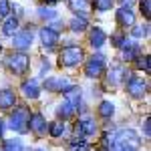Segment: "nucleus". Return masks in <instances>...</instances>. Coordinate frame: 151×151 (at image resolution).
<instances>
[{
	"mask_svg": "<svg viewBox=\"0 0 151 151\" xmlns=\"http://www.w3.org/2000/svg\"><path fill=\"white\" fill-rule=\"evenodd\" d=\"M83 48L79 47H67L60 50V57H58V63L63 65V67H75V65H79L83 60Z\"/></svg>",
	"mask_w": 151,
	"mask_h": 151,
	"instance_id": "nucleus-1",
	"label": "nucleus"
},
{
	"mask_svg": "<svg viewBox=\"0 0 151 151\" xmlns=\"http://www.w3.org/2000/svg\"><path fill=\"white\" fill-rule=\"evenodd\" d=\"M28 119H30V113H28V109L26 107H18L10 117V129L12 131H18V133H24V131H28Z\"/></svg>",
	"mask_w": 151,
	"mask_h": 151,
	"instance_id": "nucleus-2",
	"label": "nucleus"
},
{
	"mask_svg": "<svg viewBox=\"0 0 151 151\" xmlns=\"http://www.w3.org/2000/svg\"><path fill=\"white\" fill-rule=\"evenodd\" d=\"M117 145H121V147H125V149H131L135 151L137 147H139V135L133 131V129H125V131H121L119 135H117Z\"/></svg>",
	"mask_w": 151,
	"mask_h": 151,
	"instance_id": "nucleus-3",
	"label": "nucleus"
},
{
	"mask_svg": "<svg viewBox=\"0 0 151 151\" xmlns=\"http://www.w3.org/2000/svg\"><path fill=\"white\" fill-rule=\"evenodd\" d=\"M6 65H8V69H10V70L18 73V75H24V73L28 70V57L22 55V52H14V55L8 57Z\"/></svg>",
	"mask_w": 151,
	"mask_h": 151,
	"instance_id": "nucleus-4",
	"label": "nucleus"
},
{
	"mask_svg": "<svg viewBox=\"0 0 151 151\" xmlns=\"http://www.w3.org/2000/svg\"><path fill=\"white\" fill-rule=\"evenodd\" d=\"M103 69H105V58L101 57V55H95V57L89 58V63H87V67H85V73H87V77L97 79V77L103 75Z\"/></svg>",
	"mask_w": 151,
	"mask_h": 151,
	"instance_id": "nucleus-5",
	"label": "nucleus"
},
{
	"mask_svg": "<svg viewBox=\"0 0 151 151\" xmlns=\"http://www.w3.org/2000/svg\"><path fill=\"white\" fill-rule=\"evenodd\" d=\"M127 91L131 97H143L145 91H147V83L139 79V77H131L127 83Z\"/></svg>",
	"mask_w": 151,
	"mask_h": 151,
	"instance_id": "nucleus-6",
	"label": "nucleus"
},
{
	"mask_svg": "<svg viewBox=\"0 0 151 151\" xmlns=\"http://www.w3.org/2000/svg\"><path fill=\"white\" fill-rule=\"evenodd\" d=\"M117 20H119L121 26H133V22H135V14L131 12L129 6H121V8L117 10Z\"/></svg>",
	"mask_w": 151,
	"mask_h": 151,
	"instance_id": "nucleus-7",
	"label": "nucleus"
},
{
	"mask_svg": "<svg viewBox=\"0 0 151 151\" xmlns=\"http://www.w3.org/2000/svg\"><path fill=\"white\" fill-rule=\"evenodd\" d=\"M12 45L16 48H28L32 45V32L30 30H22V32H16L14 35V40H12Z\"/></svg>",
	"mask_w": 151,
	"mask_h": 151,
	"instance_id": "nucleus-8",
	"label": "nucleus"
},
{
	"mask_svg": "<svg viewBox=\"0 0 151 151\" xmlns=\"http://www.w3.org/2000/svg\"><path fill=\"white\" fill-rule=\"evenodd\" d=\"M125 69H123V65H113L111 69H109V75H107V81L109 85H119V83L125 79Z\"/></svg>",
	"mask_w": 151,
	"mask_h": 151,
	"instance_id": "nucleus-9",
	"label": "nucleus"
},
{
	"mask_svg": "<svg viewBox=\"0 0 151 151\" xmlns=\"http://www.w3.org/2000/svg\"><path fill=\"white\" fill-rule=\"evenodd\" d=\"M45 87H47V91H65V89H69L70 85L63 77H50V79L45 81Z\"/></svg>",
	"mask_w": 151,
	"mask_h": 151,
	"instance_id": "nucleus-10",
	"label": "nucleus"
},
{
	"mask_svg": "<svg viewBox=\"0 0 151 151\" xmlns=\"http://www.w3.org/2000/svg\"><path fill=\"white\" fill-rule=\"evenodd\" d=\"M28 123H30V129L35 131L36 135H45V131H47V123H45V117L40 115V113H35V115H30Z\"/></svg>",
	"mask_w": 151,
	"mask_h": 151,
	"instance_id": "nucleus-11",
	"label": "nucleus"
},
{
	"mask_svg": "<svg viewBox=\"0 0 151 151\" xmlns=\"http://www.w3.org/2000/svg\"><path fill=\"white\" fill-rule=\"evenodd\" d=\"M40 40H42V45L45 47H55L58 40V32L55 30V28H50V26H47V28H42L40 30Z\"/></svg>",
	"mask_w": 151,
	"mask_h": 151,
	"instance_id": "nucleus-12",
	"label": "nucleus"
},
{
	"mask_svg": "<svg viewBox=\"0 0 151 151\" xmlns=\"http://www.w3.org/2000/svg\"><path fill=\"white\" fill-rule=\"evenodd\" d=\"M79 101H81V89L69 87V89L65 91V103H69L73 109H77V107H79Z\"/></svg>",
	"mask_w": 151,
	"mask_h": 151,
	"instance_id": "nucleus-13",
	"label": "nucleus"
},
{
	"mask_svg": "<svg viewBox=\"0 0 151 151\" xmlns=\"http://www.w3.org/2000/svg\"><path fill=\"white\" fill-rule=\"evenodd\" d=\"M14 105H16V97L12 91H6V89L0 91V109H10Z\"/></svg>",
	"mask_w": 151,
	"mask_h": 151,
	"instance_id": "nucleus-14",
	"label": "nucleus"
},
{
	"mask_svg": "<svg viewBox=\"0 0 151 151\" xmlns=\"http://www.w3.org/2000/svg\"><path fill=\"white\" fill-rule=\"evenodd\" d=\"M95 129H97V125H95V121L93 119H81L79 121V127H77V131L81 133V135H93L95 133Z\"/></svg>",
	"mask_w": 151,
	"mask_h": 151,
	"instance_id": "nucleus-15",
	"label": "nucleus"
},
{
	"mask_svg": "<svg viewBox=\"0 0 151 151\" xmlns=\"http://www.w3.org/2000/svg\"><path fill=\"white\" fill-rule=\"evenodd\" d=\"M22 93L24 97H28V99H36L38 97V83L36 81H24L22 83Z\"/></svg>",
	"mask_w": 151,
	"mask_h": 151,
	"instance_id": "nucleus-16",
	"label": "nucleus"
},
{
	"mask_svg": "<svg viewBox=\"0 0 151 151\" xmlns=\"http://www.w3.org/2000/svg\"><path fill=\"white\" fill-rule=\"evenodd\" d=\"M105 40H107V35H105L99 26H95L93 32H91V45L99 48V47H103V45H105Z\"/></svg>",
	"mask_w": 151,
	"mask_h": 151,
	"instance_id": "nucleus-17",
	"label": "nucleus"
},
{
	"mask_svg": "<svg viewBox=\"0 0 151 151\" xmlns=\"http://www.w3.org/2000/svg\"><path fill=\"white\" fill-rule=\"evenodd\" d=\"M139 57V47L137 45H131V42H125V52H123V58L125 60H133V58Z\"/></svg>",
	"mask_w": 151,
	"mask_h": 151,
	"instance_id": "nucleus-18",
	"label": "nucleus"
},
{
	"mask_svg": "<svg viewBox=\"0 0 151 151\" xmlns=\"http://www.w3.org/2000/svg\"><path fill=\"white\" fill-rule=\"evenodd\" d=\"M16 28H18V20H16V18H8V20L4 22V26H2V32L6 36H14L16 35Z\"/></svg>",
	"mask_w": 151,
	"mask_h": 151,
	"instance_id": "nucleus-19",
	"label": "nucleus"
},
{
	"mask_svg": "<svg viewBox=\"0 0 151 151\" xmlns=\"http://www.w3.org/2000/svg\"><path fill=\"white\" fill-rule=\"evenodd\" d=\"M70 28L75 30V32H81L87 28V18L85 16H75L73 20H70Z\"/></svg>",
	"mask_w": 151,
	"mask_h": 151,
	"instance_id": "nucleus-20",
	"label": "nucleus"
},
{
	"mask_svg": "<svg viewBox=\"0 0 151 151\" xmlns=\"http://www.w3.org/2000/svg\"><path fill=\"white\" fill-rule=\"evenodd\" d=\"M4 151H24V145L20 139H8L4 143Z\"/></svg>",
	"mask_w": 151,
	"mask_h": 151,
	"instance_id": "nucleus-21",
	"label": "nucleus"
},
{
	"mask_svg": "<svg viewBox=\"0 0 151 151\" xmlns=\"http://www.w3.org/2000/svg\"><path fill=\"white\" fill-rule=\"evenodd\" d=\"M69 4L77 12H87V8H89V0H69Z\"/></svg>",
	"mask_w": 151,
	"mask_h": 151,
	"instance_id": "nucleus-22",
	"label": "nucleus"
},
{
	"mask_svg": "<svg viewBox=\"0 0 151 151\" xmlns=\"http://www.w3.org/2000/svg\"><path fill=\"white\" fill-rule=\"evenodd\" d=\"M131 35L135 36V38H143V36H147V35H149V24H141V26H133Z\"/></svg>",
	"mask_w": 151,
	"mask_h": 151,
	"instance_id": "nucleus-23",
	"label": "nucleus"
},
{
	"mask_svg": "<svg viewBox=\"0 0 151 151\" xmlns=\"http://www.w3.org/2000/svg\"><path fill=\"white\" fill-rule=\"evenodd\" d=\"M57 113L63 117V119H67V117H70L73 113H75V109H73L69 103H65V101H63V103H60V107L57 109Z\"/></svg>",
	"mask_w": 151,
	"mask_h": 151,
	"instance_id": "nucleus-24",
	"label": "nucleus"
},
{
	"mask_svg": "<svg viewBox=\"0 0 151 151\" xmlns=\"http://www.w3.org/2000/svg\"><path fill=\"white\" fill-rule=\"evenodd\" d=\"M113 111H115V107H113V103H109V101H103L101 107H99V113H101L103 117H111Z\"/></svg>",
	"mask_w": 151,
	"mask_h": 151,
	"instance_id": "nucleus-25",
	"label": "nucleus"
},
{
	"mask_svg": "<svg viewBox=\"0 0 151 151\" xmlns=\"http://www.w3.org/2000/svg\"><path fill=\"white\" fill-rule=\"evenodd\" d=\"M63 131H65V123H60V121H57V123L50 125V135H52V137H60Z\"/></svg>",
	"mask_w": 151,
	"mask_h": 151,
	"instance_id": "nucleus-26",
	"label": "nucleus"
},
{
	"mask_svg": "<svg viewBox=\"0 0 151 151\" xmlns=\"http://www.w3.org/2000/svg\"><path fill=\"white\" fill-rule=\"evenodd\" d=\"M93 2H95V8L101 10V12L109 10V8L113 6V0H93Z\"/></svg>",
	"mask_w": 151,
	"mask_h": 151,
	"instance_id": "nucleus-27",
	"label": "nucleus"
},
{
	"mask_svg": "<svg viewBox=\"0 0 151 151\" xmlns=\"http://www.w3.org/2000/svg\"><path fill=\"white\" fill-rule=\"evenodd\" d=\"M70 151H89V145H87L83 139H79V141L75 139L73 143H70Z\"/></svg>",
	"mask_w": 151,
	"mask_h": 151,
	"instance_id": "nucleus-28",
	"label": "nucleus"
},
{
	"mask_svg": "<svg viewBox=\"0 0 151 151\" xmlns=\"http://www.w3.org/2000/svg\"><path fill=\"white\" fill-rule=\"evenodd\" d=\"M139 60H137V67L139 69H143L145 73H149L151 70V63H149V57H137Z\"/></svg>",
	"mask_w": 151,
	"mask_h": 151,
	"instance_id": "nucleus-29",
	"label": "nucleus"
},
{
	"mask_svg": "<svg viewBox=\"0 0 151 151\" xmlns=\"http://www.w3.org/2000/svg\"><path fill=\"white\" fill-rule=\"evenodd\" d=\"M38 14H40L42 18H55V16H57V12L52 10V8H47V6H40V8H38Z\"/></svg>",
	"mask_w": 151,
	"mask_h": 151,
	"instance_id": "nucleus-30",
	"label": "nucleus"
},
{
	"mask_svg": "<svg viewBox=\"0 0 151 151\" xmlns=\"http://www.w3.org/2000/svg\"><path fill=\"white\" fill-rule=\"evenodd\" d=\"M141 12H143V16L145 18H149V14H151V0H141Z\"/></svg>",
	"mask_w": 151,
	"mask_h": 151,
	"instance_id": "nucleus-31",
	"label": "nucleus"
},
{
	"mask_svg": "<svg viewBox=\"0 0 151 151\" xmlns=\"http://www.w3.org/2000/svg\"><path fill=\"white\" fill-rule=\"evenodd\" d=\"M111 40H113L115 47H125V42H127L123 35H113V36H111Z\"/></svg>",
	"mask_w": 151,
	"mask_h": 151,
	"instance_id": "nucleus-32",
	"label": "nucleus"
},
{
	"mask_svg": "<svg viewBox=\"0 0 151 151\" xmlns=\"http://www.w3.org/2000/svg\"><path fill=\"white\" fill-rule=\"evenodd\" d=\"M8 12H10V4H8V0H0V18L6 16Z\"/></svg>",
	"mask_w": 151,
	"mask_h": 151,
	"instance_id": "nucleus-33",
	"label": "nucleus"
},
{
	"mask_svg": "<svg viewBox=\"0 0 151 151\" xmlns=\"http://www.w3.org/2000/svg\"><path fill=\"white\" fill-rule=\"evenodd\" d=\"M145 135L149 137V119H145Z\"/></svg>",
	"mask_w": 151,
	"mask_h": 151,
	"instance_id": "nucleus-34",
	"label": "nucleus"
},
{
	"mask_svg": "<svg viewBox=\"0 0 151 151\" xmlns=\"http://www.w3.org/2000/svg\"><path fill=\"white\" fill-rule=\"evenodd\" d=\"M121 2H123V4H127V6H129V4H131L133 0H121Z\"/></svg>",
	"mask_w": 151,
	"mask_h": 151,
	"instance_id": "nucleus-35",
	"label": "nucleus"
},
{
	"mask_svg": "<svg viewBox=\"0 0 151 151\" xmlns=\"http://www.w3.org/2000/svg\"><path fill=\"white\" fill-rule=\"evenodd\" d=\"M0 137H2V121H0Z\"/></svg>",
	"mask_w": 151,
	"mask_h": 151,
	"instance_id": "nucleus-36",
	"label": "nucleus"
},
{
	"mask_svg": "<svg viewBox=\"0 0 151 151\" xmlns=\"http://www.w3.org/2000/svg\"><path fill=\"white\" fill-rule=\"evenodd\" d=\"M47 2H50V4H52V2H58V0H47Z\"/></svg>",
	"mask_w": 151,
	"mask_h": 151,
	"instance_id": "nucleus-37",
	"label": "nucleus"
}]
</instances>
